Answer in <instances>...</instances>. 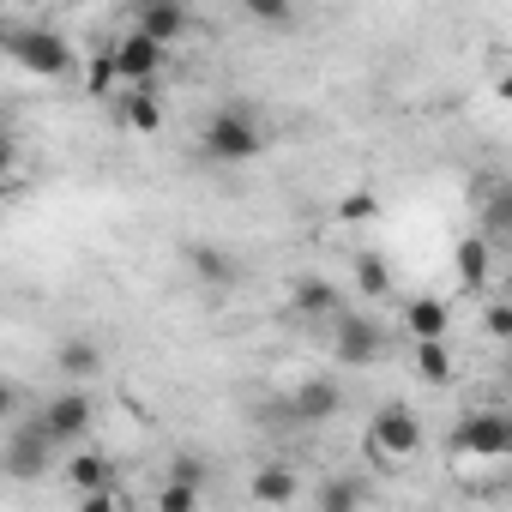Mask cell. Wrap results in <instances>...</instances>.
I'll list each match as a JSON object with an SVG mask.
<instances>
[{"instance_id":"cell-1","label":"cell","mask_w":512,"mask_h":512,"mask_svg":"<svg viewBox=\"0 0 512 512\" xmlns=\"http://www.w3.org/2000/svg\"><path fill=\"white\" fill-rule=\"evenodd\" d=\"M0 49H7L25 73H37V79H67V73H73V49H67V37L43 31V25L0 31Z\"/></svg>"},{"instance_id":"cell-2","label":"cell","mask_w":512,"mask_h":512,"mask_svg":"<svg viewBox=\"0 0 512 512\" xmlns=\"http://www.w3.org/2000/svg\"><path fill=\"white\" fill-rule=\"evenodd\" d=\"M368 452L386 458V464H404L422 452V416L410 404H380L374 422H368Z\"/></svg>"},{"instance_id":"cell-3","label":"cell","mask_w":512,"mask_h":512,"mask_svg":"<svg viewBox=\"0 0 512 512\" xmlns=\"http://www.w3.org/2000/svg\"><path fill=\"white\" fill-rule=\"evenodd\" d=\"M205 151H211L217 163H253V157L266 151V133L253 127L241 109H223V115L205 121Z\"/></svg>"},{"instance_id":"cell-4","label":"cell","mask_w":512,"mask_h":512,"mask_svg":"<svg viewBox=\"0 0 512 512\" xmlns=\"http://www.w3.org/2000/svg\"><path fill=\"white\" fill-rule=\"evenodd\" d=\"M452 452H458V458H482V464H494V458L512 452V422H506L500 410H476V416L458 422Z\"/></svg>"},{"instance_id":"cell-5","label":"cell","mask_w":512,"mask_h":512,"mask_svg":"<svg viewBox=\"0 0 512 512\" xmlns=\"http://www.w3.org/2000/svg\"><path fill=\"white\" fill-rule=\"evenodd\" d=\"M163 55H169V49H163V43H151L145 31H127V37L109 49V61H115V79H121V85H151V79L163 73Z\"/></svg>"},{"instance_id":"cell-6","label":"cell","mask_w":512,"mask_h":512,"mask_svg":"<svg viewBox=\"0 0 512 512\" xmlns=\"http://www.w3.org/2000/svg\"><path fill=\"white\" fill-rule=\"evenodd\" d=\"M380 350H386V338H380V326H374V320L332 314V356H338V362H350V368H368Z\"/></svg>"},{"instance_id":"cell-7","label":"cell","mask_w":512,"mask_h":512,"mask_svg":"<svg viewBox=\"0 0 512 512\" xmlns=\"http://www.w3.org/2000/svg\"><path fill=\"white\" fill-rule=\"evenodd\" d=\"M91 416H97V404H91V398H85V392L73 386V392H61V398H49L37 422H43V434H49L55 446H73V440H79V434L91 428Z\"/></svg>"},{"instance_id":"cell-8","label":"cell","mask_w":512,"mask_h":512,"mask_svg":"<svg viewBox=\"0 0 512 512\" xmlns=\"http://www.w3.org/2000/svg\"><path fill=\"white\" fill-rule=\"evenodd\" d=\"M49 434H43V422H31V428H19L13 440H7V452H0V470H7L13 482H37L43 470H49Z\"/></svg>"},{"instance_id":"cell-9","label":"cell","mask_w":512,"mask_h":512,"mask_svg":"<svg viewBox=\"0 0 512 512\" xmlns=\"http://www.w3.org/2000/svg\"><path fill=\"white\" fill-rule=\"evenodd\" d=\"M338 410H344V386L326 380V374H320V380H302V386L290 392V416H296L302 428H320V422H332Z\"/></svg>"},{"instance_id":"cell-10","label":"cell","mask_w":512,"mask_h":512,"mask_svg":"<svg viewBox=\"0 0 512 512\" xmlns=\"http://www.w3.org/2000/svg\"><path fill=\"white\" fill-rule=\"evenodd\" d=\"M133 31H145L151 43H163V49H169V43L187 31V7H181V0H139Z\"/></svg>"},{"instance_id":"cell-11","label":"cell","mask_w":512,"mask_h":512,"mask_svg":"<svg viewBox=\"0 0 512 512\" xmlns=\"http://www.w3.org/2000/svg\"><path fill=\"white\" fill-rule=\"evenodd\" d=\"M452 266H458V284L464 290H482L494 278V241L488 235H464L458 253H452Z\"/></svg>"},{"instance_id":"cell-12","label":"cell","mask_w":512,"mask_h":512,"mask_svg":"<svg viewBox=\"0 0 512 512\" xmlns=\"http://www.w3.org/2000/svg\"><path fill=\"white\" fill-rule=\"evenodd\" d=\"M446 326H452V308H446L440 296H416V302L404 308V332H410V338H446Z\"/></svg>"},{"instance_id":"cell-13","label":"cell","mask_w":512,"mask_h":512,"mask_svg":"<svg viewBox=\"0 0 512 512\" xmlns=\"http://www.w3.org/2000/svg\"><path fill=\"white\" fill-rule=\"evenodd\" d=\"M121 121H127L133 133H157V127H163V103L151 97V85H127V97H121Z\"/></svg>"},{"instance_id":"cell-14","label":"cell","mask_w":512,"mask_h":512,"mask_svg":"<svg viewBox=\"0 0 512 512\" xmlns=\"http://www.w3.org/2000/svg\"><path fill=\"white\" fill-rule=\"evenodd\" d=\"M55 368H61L67 380H91V374H103V350H97L91 338H67V344L55 350Z\"/></svg>"},{"instance_id":"cell-15","label":"cell","mask_w":512,"mask_h":512,"mask_svg":"<svg viewBox=\"0 0 512 512\" xmlns=\"http://www.w3.org/2000/svg\"><path fill=\"white\" fill-rule=\"evenodd\" d=\"M247 494L260 500V506H290V500H296V476H290L284 464H266V470H253Z\"/></svg>"},{"instance_id":"cell-16","label":"cell","mask_w":512,"mask_h":512,"mask_svg":"<svg viewBox=\"0 0 512 512\" xmlns=\"http://www.w3.org/2000/svg\"><path fill=\"white\" fill-rule=\"evenodd\" d=\"M187 266H193V278H199V284H229V278H235V260H229L223 247H205V241H193V247H187Z\"/></svg>"},{"instance_id":"cell-17","label":"cell","mask_w":512,"mask_h":512,"mask_svg":"<svg viewBox=\"0 0 512 512\" xmlns=\"http://www.w3.org/2000/svg\"><path fill=\"white\" fill-rule=\"evenodd\" d=\"M290 302H296V314H308V320H320V314L332 320V314H338V290H332L326 278H302Z\"/></svg>"},{"instance_id":"cell-18","label":"cell","mask_w":512,"mask_h":512,"mask_svg":"<svg viewBox=\"0 0 512 512\" xmlns=\"http://www.w3.org/2000/svg\"><path fill=\"white\" fill-rule=\"evenodd\" d=\"M416 374H422L428 386H446V380H452V350H446V338H416Z\"/></svg>"},{"instance_id":"cell-19","label":"cell","mask_w":512,"mask_h":512,"mask_svg":"<svg viewBox=\"0 0 512 512\" xmlns=\"http://www.w3.org/2000/svg\"><path fill=\"white\" fill-rule=\"evenodd\" d=\"M67 482H73L79 494L103 488V482H109V458H103V452H73V458H67Z\"/></svg>"},{"instance_id":"cell-20","label":"cell","mask_w":512,"mask_h":512,"mask_svg":"<svg viewBox=\"0 0 512 512\" xmlns=\"http://www.w3.org/2000/svg\"><path fill=\"white\" fill-rule=\"evenodd\" d=\"M356 290H362L368 302H380V296L392 290V266H386V253H362V260H356Z\"/></svg>"},{"instance_id":"cell-21","label":"cell","mask_w":512,"mask_h":512,"mask_svg":"<svg viewBox=\"0 0 512 512\" xmlns=\"http://www.w3.org/2000/svg\"><path fill=\"white\" fill-rule=\"evenodd\" d=\"M362 500H368V482H356V476H338V482L320 488V512H350Z\"/></svg>"},{"instance_id":"cell-22","label":"cell","mask_w":512,"mask_h":512,"mask_svg":"<svg viewBox=\"0 0 512 512\" xmlns=\"http://www.w3.org/2000/svg\"><path fill=\"white\" fill-rule=\"evenodd\" d=\"M241 7H247V19H260V25H290L296 19V0H241Z\"/></svg>"},{"instance_id":"cell-23","label":"cell","mask_w":512,"mask_h":512,"mask_svg":"<svg viewBox=\"0 0 512 512\" xmlns=\"http://www.w3.org/2000/svg\"><path fill=\"white\" fill-rule=\"evenodd\" d=\"M157 506H163V512H193V506H199V482H169V488L157 494Z\"/></svg>"},{"instance_id":"cell-24","label":"cell","mask_w":512,"mask_h":512,"mask_svg":"<svg viewBox=\"0 0 512 512\" xmlns=\"http://www.w3.org/2000/svg\"><path fill=\"white\" fill-rule=\"evenodd\" d=\"M85 91H91V97H109V91H115V61H109V55H97V61L85 67Z\"/></svg>"},{"instance_id":"cell-25","label":"cell","mask_w":512,"mask_h":512,"mask_svg":"<svg viewBox=\"0 0 512 512\" xmlns=\"http://www.w3.org/2000/svg\"><path fill=\"white\" fill-rule=\"evenodd\" d=\"M506 229H512V193L500 187V193L488 199V235H506Z\"/></svg>"},{"instance_id":"cell-26","label":"cell","mask_w":512,"mask_h":512,"mask_svg":"<svg viewBox=\"0 0 512 512\" xmlns=\"http://www.w3.org/2000/svg\"><path fill=\"white\" fill-rule=\"evenodd\" d=\"M374 211H380V199H374V193H350V199L338 205V217H344V223H362V217H374Z\"/></svg>"},{"instance_id":"cell-27","label":"cell","mask_w":512,"mask_h":512,"mask_svg":"<svg viewBox=\"0 0 512 512\" xmlns=\"http://www.w3.org/2000/svg\"><path fill=\"white\" fill-rule=\"evenodd\" d=\"M482 326H488V338H506V332H512V308H506V302H494V308L482 314Z\"/></svg>"},{"instance_id":"cell-28","label":"cell","mask_w":512,"mask_h":512,"mask_svg":"<svg viewBox=\"0 0 512 512\" xmlns=\"http://www.w3.org/2000/svg\"><path fill=\"white\" fill-rule=\"evenodd\" d=\"M19 410V386H7V380H0V422H7Z\"/></svg>"},{"instance_id":"cell-29","label":"cell","mask_w":512,"mask_h":512,"mask_svg":"<svg viewBox=\"0 0 512 512\" xmlns=\"http://www.w3.org/2000/svg\"><path fill=\"white\" fill-rule=\"evenodd\" d=\"M7 175H13V139L0 133V181H7Z\"/></svg>"},{"instance_id":"cell-30","label":"cell","mask_w":512,"mask_h":512,"mask_svg":"<svg viewBox=\"0 0 512 512\" xmlns=\"http://www.w3.org/2000/svg\"><path fill=\"white\" fill-rule=\"evenodd\" d=\"M0 13H7V0H0Z\"/></svg>"},{"instance_id":"cell-31","label":"cell","mask_w":512,"mask_h":512,"mask_svg":"<svg viewBox=\"0 0 512 512\" xmlns=\"http://www.w3.org/2000/svg\"><path fill=\"white\" fill-rule=\"evenodd\" d=\"M0 133H7V127H0Z\"/></svg>"}]
</instances>
